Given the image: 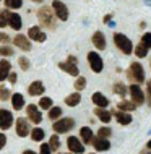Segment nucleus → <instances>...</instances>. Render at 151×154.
Here are the masks:
<instances>
[{"mask_svg":"<svg viewBox=\"0 0 151 154\" xmlns=\"http://www.w3.org/2000/svg\"><path fill=\"white\" fill-rule=\"evenodd\" d=\"M36 15H37V20H39L42 28H47V29H55L57 28V23H55L57 16L54 13L52 7H41Z\"/></svg>","mask_w":151,"mask_h":154,"instance_id":"f257e3e1","label":"nucleus"},{"mask_svg":"<svg viewBox=\"0 0 151 154\" xmlns=\"http://www.w3.org/2000/svg\"><path fill=\"white\" fill-rule=\"evenodd\" d=\"M125 75L130 81H133V85H140V83L145 81V70L140 62H132V65L125 72Z\"/></svg>","mask_w":151,"mask_h":154,"instance_id":"f03ea898","label":"nucleus"},{"mask_svg":"<svg viewBox=\"0 0 151 154\" xmlns=\"http://www.w3.org/2000/svg\"><path fill=\"white\" fill-rule=\"evenodd\" d=\"M114 44H115V47L119 49L122 54H125V55H130V54H133V44H132V41L128 39L125 34H122V32H115L114 34Z\"/></svg>","mask_w":151,"mask_h":154,"instance_id":"7ed1b4c3","label":"nucleus"},{"mask_svg":"<svg viewBox=\"0 0 151 154\" xmlns=\"http://www.w3.org/2000/svg\"><path fill=\"white\" fill-rule=\"evenodd\" d=\"M73 128H75V120L72 117H62L52 125V130L55 131V135H64V133H68Z\"/></svg>","mask_w":151,"mask_h":154,"instance_id":"20e7f679","label":"nucleus"},{"mask_svg":"<svg viewBox=\"0 0 151 154\" xmlns=\"http://www.w3.org/2000/svg\"><path fill=\"white\" fill-rule=\"evenodd\" d=\"M15 131L20 138H26L28 135H31V127H29V120L18 117L15 120Z\"/></svg>","mask_w":151,"mask_h":154,"instance_id":"39448f33","label":"nucleus"},{"mask_svg":"<svg viewBox=\"0 0 151 154\" xmlns=\"http://www.w3.org/2000/svg\"><path fill=\"white\" fill-rule=\"evenodd\" d=\"M88 62L94 73H101L104 70V62L98 52H88Z\"/></svg>","mask_w":151,"mask_h":154,"instance_id":"423d86ee","label":"nucleus"},{"mask_svg":"<svg viewBox=\"0 0 151 154\" xmlns=\"http://www.w3.org/2000/svg\"><path fill=\"white\" fill-rule=\"evenodd\" d=\"M52 10H54V13H55V16L60 20V21H67V20H68V7H67L64 2H60V0H54Z\"/></svg>","mask_w":151,"mask_h":154,"instance_id":"0eeeda50","label":"nucleus"},{"mask_svg":"<svg viewBox=\"0 0 151 154\" xmlns=\"http://www.w3.org/2000/svg\"><path fill=\"white\" fill-rule=\"evenodd\" d=\"M26 115H28V120L34 125H39L42 122V114L39 110V106H34V104H29L26 106Z\"/></svg>","mask_w":151,"mask_h":154,"instance_id":"6e6552de","label":"nucleus"},{"mask_svg":"<svg viewBox=\"0 0 151 154\" xmlns=\"http://www.w3.org/2000/svg\"><path fill=\"white\" fill-rule=\"evenodd\" d=\"M67 148H68L70 152L73 154H83L85 152V144H83V141L77 138V136H68L67 138Z\"/></svg>","mask_w":151,"mask_h":154,"instance_id":"1a4fd4ad","label":"nucleus"},{"mask_svg":"<svg viewBox=\"0 0 151 154\" xmlns=\"http://www.w3.org/2000/svg\"><path fill=\"white\" fill-rule=\"evenodd\" d=\"M128 91H130V96H132V102L133 104L141 106V104L145 102V94H143V91H141L140 85H130Z\"/></svg>","mask_w":151,"mask_h":154,"instance_id":"9d476101","label":"nucleus"},{"mask_svg":"<svg viewBox=\"0 0 151 154\" xmlns=\"http://www.w3.org/2000/svg\"><path fill=\"white\" fill-rule=\"evenodd\" d=\"M13 114L7 109H0V130H8L13 125Z\"/></svg>","mask_w":151,"mask_h":154,"instance_id":"9b49d317","label":"nucleus"},{"mask_svg":"<svg viewBox=\"0 0 151 154\" xmlns=\"http://www.w3.org/2000/svg\"><path fill=\"white\" fill-rule=\"evenodd\" d=\"M28 37L29 41H36V42H44L46 39H47V34L41 29L39 26H31L28 29Z\"/></svg>","mask_w":151,"mask_h":154,"instance_id":"f8f14e48","label":"nucleus"},{"mask_svg":"<svg viewBox=\"0 0 151 154\" xmlns=\"http://www.w3.org/2000/svg\"><path fill=\"white\" fill-rule=\"evenodd\" d=\"M13 44H15L18 49H21V51H24V52L31 51V41H29V37H28V36L16 34V36L13 37Z\"/></svg>","mask_w":151,"mask_h":154,"instance_id":"ddd939ff","label":"nucleus"},{"mask_svg":"<svg viewBox=\"0 0 151 154\" xmlns=\"http://www.w3.org/2000/svg\"><path fill=\"white\" fill-rule=\"evenodd\" d=\"M91 42H93V45L96 49H99V51H104L106 49V36H104V32L102 31H96L93 36H91Z\"/></svg>","mask_w":151,"mask_h":154,"instance_id":"4468645a","label":"nucleus"},{"mask_svg":"<svg viewBox=\"0 0 151 154\" xmlns=\"http://www.w3.org/2000/svg\"><path fill=\"white\" fill-rule=\"evenodd\" d=\"M91 101H93V104L96 107H99V109H106V107L109 106V99L102 93H94L93 96H91Z\"/></svg>","mask_w":151,"mask_h":154,"instance_id":"2eb2a0df","label":"nucleus"},{"mask_svg":"<svg viewBox=\"0 0 151 154\" xmlns=\"http://www.w3.org/2000/svg\"><path fill=\"white\" fill-rule=\"evenodd\" d=\"M111 114L114 115L115 120H117L120 125H130V123H132V120H133L132 115L127 114V112H122V110H112Z\"/></svg>","mask_w":151,"mask_h":154,"instance_id":"dca6fc26","label":"nucleus"},{"mask_svg":"<svg viewBox=\"0 0 151 154\" xmlns=\"http://www.w3.org/2000/svg\"><path fill=\"white\" fill-rule=\"evenodd\" d=\"M93 148L96 149V151H99V152H102V151H109L111 149V141L109 140H104V138H96L93 140Z\"/></svg>","mask_w":151,"mask_h":154,"instance_id":"f3484780","label":"nucleus"},{"mask_svg":"<svg viewBox=\"0 0 151 154\" xmlns=\"http://www.w3.org/2000/svg\"><path fill=\"white\" fill-rule=\"evenodd\" d=\"M44 83L42 81H39V80H36V81H33L31 85H29V88H28V93L31 94V96H42L44 94Z\"/></svg>","mask_w":151,"mask_h":154,"instance_id":"a211bd4d","label":"nucleus"},{"mask_svg":"<svg viewBox=\"0 0 151 154\" xmlns=\"http://www.w3.org/2000/svg\"><path fill=\"white\" fill-rule=\"evenodd\" d=\"M11 73V63L7 59L0 60V81H5Z\"/></svg>","mask_w":151,"mask_h":154,"instance_id":"6ab92c4d","label":"nucleus"},{"mask_svg":"<svg viewBox=\"0 0 151 154\" xmlns=\"http://www.w3.org/2000/svg\"><path fill=\"white\" fill-rule=\"evenodd\" d=\"M80 140L83 141V144H91L94 140V135H93V130L90 127H83L80 130Z\"/></svg>","mask_w":151,"mask_h":154,"instance_id":"aec40b11","label":"nucleus"},{"mask_svg":"<svg viewBox=\"0 0 151 154\" xmlns=\"http://www.w3.org/2000/svg\"><path fill=\"white\" fill-rule=\"evenodd\" d=\"M58 68L64 70L65 73L72 75V76H77V78H78V75H80L78 66H77V65H73V63H68V62H60V63H58Z\"/></svg>","mask_w":151,"mask_h":154,"instance_id":"412c9836","label":"nucleus"},{"mask_svg":"<svg viewBox=\"0 0 151 154\" xmlns=\"http://www.w3.org/2000/svg\"><path fill=\"white\" fill-rule=\"evenodd\" d=\"M11 107H13L15 110H21L24 107V97L21 93H15L13 96H11Z\"/></svg>","mask_w":151,"mask_h":154,"instance_id":"4be33fe9","label":"nucleus"},{"mask_svg":"<svg viewBox=\"0 0 151 154\" xmlns=\"http://www.w3.org/2000/svg\"><path fill=\"white\" fill-rule=\"evenodd\" d=\"M94 115L102 123H109V122H111V119H112V114L107 109H99V107H96V109H94Z\"/></svg>","mask_w":151,"mask_h":154,"instance_id":"5701e85b","label":"nucleus"},{"mask_svg":"<svg viewBox=\"0 0 151 154\" xmlns=\"http://www.w3.org/2000/svg\"><path fill=\"white\" fill-rule=\"evenodd\" d=\"M8 26L11 28V29L15 31H20L23 26V21H21V16H20L18 13H11L10 15V23H8Z\"/></svg>","mask_w":151,"mask_h":154,"instance_id":"b1692460","label":"nucleus"},{"mask_svg":"<svg viewBox=\"0 0 151 154\" xmlns=\"http://www.w3.org/2000/svg\"><path fill=\"white\" fill-rule=\"evenodd\" d=\"M135 109H137V104H133L132 101H125V99H124V101H120L119 104H117V110L127 112V114H128V112H133Z\"/></svg>","mask_w":151,"mask_h":154,"instance_id":"393cba45","label":"nucleus"},{"mask_svg":"<svg viewBox=\"0 0 151 154\" xmlns=\"http://www.w3.org/2000/svg\"><path fill=\"white\" fill-rule=\"evenodd\" d=\"M80 101H81V94L80 93H73V94H68L65 97V104L68 107H77L78 104H80Z\"/></svg>","mask_w":151,"mask_h":154,"instance_id":"a878e982","label":"nucleus"},{"mask_svg":"<svg viewBox=\"0 0 151 154\" xmlns=\"http://www.w3.org/2000/svg\"><path fill=\"white\" fill-rule=\"evenodd\" d=\"M127 86L124 85V83H114V86H112V93L119 94L120 97H125L127 96Z\"/></svg>","mask_w":151,"mask_h":154,"instance_id":"bb28decb","label":"nucleus"},{"mask_svg":"<svg viewBox=\"0 0 151 154\" xmlns=\"http://www.w3.org/2000/svg\"><path fill=\"white\" fill-rule=\"evenodd\" d=\"M44 136H46V133H44L42 128L34 127V128L31 130V140H33V141H42Z\"/></svg>","mask_w":151,"mask_h":154,"instance_id":"cd10ccee","label":"nucleus"},{"mask_svg":"<svg viewBox=\"0 0 151 154\" xmlns=\"http://www.w3.org/2000/svg\"><path fill=\"white\" fill-rule=\"evenodd\" d=\"M62 114H64V112H62L60 107H58V106H54L52 109L49 110V119L54 120V122H57L58 119H62Z\"/></svg>","mask_w":151,"mask_h":154,"instance_id":"c85d7f7f","label":"nucleus"},{"mask_svg":"<svg viewBox=\"0 0 151 154\" xmlns=\"http://www.w3.org/2000/svg\"><path fill=\"white\" fill-rule=\"evenodd\" d=\"M10 11L8 10H0V28H7L10 23Z\"/></svg>","mask_w":151,"mask_h":154,"instance_id":"c756f323","label":"nucleus"},{"mask_svg":"<svg viewBox=\"0 0 151 154\" xmlns=\"http://www.w3.org/2000/svg\"><path fill=\"white\" fill-rule=\"evenodd\" d=\"M54 107V101L49 97H41V101H39V109H42V110H50Z\"/></svg>","mask_w":151,"mask_h":154,"instance_id":"7c9ffc66","label":"nucleus"},{"mask_svg":"<svg viewBox=\"0 0 151 154\" xmlns=\"http://www.w3.org/2000/svg\"><path fill=\"white\" fill-rule=\"evenodd\" d=\"M112 136V128L111 127H101L98 130V138H104V140H109Z\"/></svg>","mask_w":151,"mask_h":154,"instance_id":"2f4dec72","label":"nucleus"},{"mask_svg":"<svg viewBox=\"0 0 151 154\" xmlns=\"http://www.w3.org/2000/svg\"><path fill=\"white\" fill-rule=\"evenodd\" d=\"M133 54H135L138 59H145V57L148 55V49H146L143 44H138L137 47L133 49Z\"/></svg>","mask_w":151,"mask_h":154,"instance_id":"473e14b6","label":"nucleus"},{"mask_svg":"<svg viewBox=\"0 0 151 154\" xmlns=\"http://www.w3.org/2000/svg\"><path fill=\"white\" fill-rule=\"evenodd\" d=\"M11 96H13V94L10 93V88L0 85V101L5 102V101H8V99H11Z\"/></svg>","mask_w":151,"mask_h":154,"instance_id":"72a5a7b5","label":"nucleus"},{"mask_svg":"<svg viewBox=\"0 0 151 154\" xmlns=\"http://www.w3.org/2000/svg\"><path fill=\"white\" fill-rule=\"evenodd\" d=\"M49 146L52 151H58L60 149V138H58V135H52L49 138Z\"/></svg>","mask_w":151,"mask_h":154,"instance_id":"f704fd0d","label":"nucleus"},{"mask_svg":"<svg viewBox=\"0 0 151 154\" xmlns=\"http://www.w3.org/2000/svg\"><path fill=\"white\" fill-rule=\"evenodd\" d=\"M3 2H5V7L10 10H18L23 5V0H3Z\"/></svg>","mask_w":151,"mask_h":154,"instance_id":"c9c22d12","label":"nucleus"},{"mask_svg":"<svg viewBox=\"0 0 151 154\" xmlns=\"http://www.w3.org/2000/svg\"><path fill=\"white\" fill-rule=\"evenodd\" d=\"M85 88H86V78L85 76H78L77 81H75V89H77V93L83 91Z\"/></svg>","mask_w":151,"mask_h":154,"instance_id":"e433bc0d","label":"nucleus"},{"mask_svg":"<svg viewBox=\"0 0 151 154\" xmlns=\"http://www.w3.org/2000/svg\"><path fill=\"white\" fill-rule=\"evenodd\" d=\"M18 65H20V68H21L23 72H28L29 66H31V63H29V59H28V57H20V59H18Z\"/></svg>","mask_w":151,"mask_h":154,"instance_id":"4c0bfd02","label":"nucleus"},{"mask_svg":"<svg viewBox=\"0 0 151 154\" xmlns=\"http://www.w3.org/2000/svg\"><path fill=\"white\" fill-rule=\"evenodd\" d=\"M15 54V51L10 47V45H0V55L3 57H11Z\"/></svg>","mask_w":151,"mask_h":154,"instance_id":"58836bf2","label":"nucleus"},{"mask_svg":"<svg viewBox=\"0 0 151 154\" xmlns=\"http://www.w3.org/2000/svg\"><path fill=\"white\" fill-rule=\"evenodd\" d=\"M140 44H143L146 49H151V32H145V34L141 36Z\"/></svg>","mask_w":151,"mask_h":154,"instance_id":"ea45409f","label":"nucleus"},{"mask_svg":"<svg viewBox=\"0 0 151 154\" xmlns=\"http://www.w3.org/2000/svg\"><path fill=\"white\" fill-rule=\"evenodd\" d=\"M39 154H52V149H50L49 143H42L39 148Z\"/></svg>","mask_w":151,"mask_h":154,"instance_id":"a19ab883","label":"nucleus"},{"mask_svg":"<svg viewBox=\"0 0 151 154\" xmlns=\"http://www.w3.org/2000/svg\"><path fill=\"white\" fill-rule=\"evenodd\" d=\"M0 42H2L3 45L8 44V42H10V36L5 34V32H0Z\"/></svg>","mask_w":151,"mask_h":154,"instance_id":"79ce46f5","label":"nucleus"},{"mask_svg":"<svg viewBox=\"0 0 151 154\" xmlns=\"http://www.w3.org/2000/svg\"><path fill=\"white\" fill-rule=\"evenodd\" d=\"M7 144V136L3 135V133H0V149H3Z\"/></svg>","mask_w":151,"mask_h":154,"instance_id":"37998d69","label":"nucleus"},{"mask_svg":"<svg viewBox=\"0 0 151 154\" xmlns=\"http://www.w3.org/2000/svg\"><path fill=\"white\" fill-rule=\"evenodd\" d=\"M16 80H18V76H16V73H13V72H11V73H10V76H8V81H10L11 85H15V83H16Z\"/></svg>","mask_w":151,"mask_h":154,"instance_id":"c03bdc74","label":"nucleus"},{"mask_svg":"<svg viewBox=\"0 0 151 154\" xmlns=\"http://www.w3.org/2000/svg\"><path fill=\"white\" fill-rule=\"evenodd\" d=\"M67 62H68V63H73V65H77L78 59H77L75 55H68V59H67Z\"/></svg>","mask_w":151,"mask_h":154,"instance_id":"a18cd8bd","label":"nucleus"},{"mask_svg":"<svg viewBox=\"0 0 151 154\" xmlns=\"http://www.w3.org/2000/svg\"><path fill=\"white\" fill-rule=\"evenodd\" d=\"M111 20H112V13H109L104 16V20H102V23H106V24H111Z\"/></svg>","mask_w":151,"mask_h":154,"instance_id":"49530a36","label":"nucleus"},{"mask_svg":"<svg viewBox=\"0 0 151 154\" xmlns=\"http://www.w3.org/2000/svg\"><path fill=\"white\" fill-rule=\"evenodd\" d=\"M146 89H148V94H151V80L146 81Z\"/></svg>","mask_w":151,"mask_h":154,"instance_id":"de8ad7c7","label":"nucleus"},{"mask_svg":"<svg viewBox=\"0 0 151 154\" xmlns=\"http://www.w3.org/2000/svg\"><path fill=\"white\" fill-rule=\"evenodd\" d=\"M23 154H37V152H34L33 149H26V151H23Z\"/></svg>","mask_w":151,"mask_h":154,"instance_id":"09e8293b","label":"nucleus"},{"mask_svg":"<svg viewBox=\"0 0 151 154\" xmlns=\"http://www.w3.org/2000/svg\"><path fill=\"white\" fill-rule=\"evenodd\" d=\"M140 154H151L149 149H143V151H140Z\"/></svg>","mask_w":151,"mask_h":154,"instance_id":"8fccbe9b","label":"nucleus"},{"mask_svg":"<svg viewBox=\"0 0 151 154\" xmlns=\"http://www.w3.org/2000/svg\"><path fill=\"white\" fill-rule=\"evenodd\" d=\"M146 149H149V151H151V140H148V143H146Z\"/></svg>","mask_w":151,"mask_h":154,"instance_id":"3c124183","label":"nucleus"},{"mask_svg":"<svg viewBox=\"0 0 151 154\" xmlns=\"http://www.w3.org/2000/svg\"><path fill=\"white\" fill-rule=\"evenodd\" d=\"M146 101H148V106L151 107V94H148V97H146Z\"/></svg>","mask_w":151,"mask_h":154,"instance_id":"603ef678","label":"nucleus"},{"mask_svg":"<svg viewBox=\"0 0 151 154\" xmlns=\"http://www.w3.org/2000/svg\"><path fill=\"white\" fill-rule=\"evenodd\" d=\"M33 2H37V3H41V2H42V0H33Z\"/></svg>","mask_w":151,"mask_h":154,"instance_id":"864d4df0","label":"nucleus"},{"mask_svg":"<svg viewBox=\"0 0 151 154\" xmlns=\"http://www.w3.org/2000/svg\"><path fill=\"white\" fill-rule=\"evenodd\" d=\"M149 66H151V60H149Z\"/></svg>","mask_w":151,"mask_h":154,"instance_id":"5fc2aeb1","label":"nucleus"},{"mask_svg":"<svg viewBox=\"0 0 151 154\" xmlns=\"http://www.w3.org/2000/svg\"><path fill=\"white\" fill-rule=\"evenodd\" d=\"M90 154H96V152H90Z\"/></svg>","mask_w":151,"mask_h":154,"instance_id":"6e6d98bb","label":"nucleus"},{"mask_svg":"<svg viewBox=\"0 0 151 154\" xmlns=\"http://www.w3.org/2000/svg\"><path fill=\"white\" fill-rule=\"evenodd\" d=\"M68 154H73V152H68Z\"/></svg>","mask_w":151,"mask_h":154,"instance_id":"4d7b16f0","label":"nucleus"},{"mask_svg":"<svg viewBox=\"0 0 151 154\" xmlns=\"http://www.w3.org/2000/svg\"><path fill=\"white\" fill-rule=\"evenodd\" d=\"M58 154H62V152H58Z\"/></svg>","mask_w":151,"mask_h":154,"instance_id":"13d9d810","label":"nucleus"}]
</instances>
